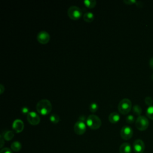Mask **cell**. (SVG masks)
I'll list each match as a JSON object with an SVG mask.
<instances>
[{
  "label": "cell",
  "mask_w": 153,
  "mask_h": 153,
  "mask_svg": "<svg viewBox=\"0 0 153 153\" xmlns=\"http://www.w3.org/2000/svg\"><path fill=\"white\" fill-rule=\"evenodd\" d=\"M22 112L24 114H28L29 113V109L26 107H24L22 109Z\"/></svg>",
  "instance_id": "obj_26"
},
{
  "label": "cell",
  "mask_w": 153,
  "mask_h": 153,
  "mask_svg": "<svg viewBox=\"0 0 153 153\" xmlns=\"http://www.w3.org/2000/svg\"><path fill=\"white\" fill-rule=\"evenodd\" d=\"M68 15L71 19L76 20L81 17L82 12L78 7L74 5L69 7L68 10Z\"/></svg>",
  "instance_id": "obj_4"
},
{
  "label": "cell",
  "mask_w": 153,
  "mask_h": 153,
  "mask_svg": "<svg viewBox=\"0 0 153 153\" xmlns=\"http://www.w3.org/2000/svg\"><path fill=\"white\" fill-rule=\"evenodd\" d=\"M14 136V133L12 131H7L6 132L4 133L3 137L5 140L8 141V140H11L13 138Z\"/></svg>",
  "instance_id": "obj_17"
},
{
  "label": "cell",
  "mask_w": 153,
  "mask_h": 153,
  "mask_svg": "<svg viewBox=\"0 0 153 153\" xmlns=\"http://www.w3.org/2000/svg\"><path fill=\"white\" fill-rule=\"evenodd\" d=\"M125 4H127V5H131L133 4H134V3H137V2L136 1H134V0H127V1H123Z\"/></svg>",
  "instance_id": "obj_25"
},
{
  "label": "cell",
  "mask_w": 153,
  "mask_h": 153,
  "mask_svg": "<svg viewBox=\"0 0 153 153\" xmlns=\"http://www.w3.org/2000/svg\"><path fill=\"white\" fill-rule=\"evenodd\" d=\"M133 132L132 128L128 126H123L120 131V136L121 138L126 140L131 139L133 136Z\"/></svg>",
  "instance_id": "obj_6"
},
{
  "label": "cell",
  "mask_w": 153,
  "mask_h": 153,
  "mask_svg": "<svg viewBox=\"0 0 153 153\" xmlns=\"http://www.w3.org/2000/svg\"><path fill=\"white\" fill-rule=\"evenodd\" d=\"M83 19L84 20V21H85L86 22L88 23H91L94 20V16L93 15V14L91 12H87L85 13L84 16H83Z\"/></svg>",
  "instance_id": "obj_14"
},
{
  "label": "cell",
  "mask_w": 153,
  "mask_h": 153,
  "mask_svg": "<svg viewBox=\"0 0 153 153\" xmlns=\"http://www.w3.org/2000/svg\"><path fill=\"white\" fill-rule=\"evenodd\" d=\"M145 103L148 105L149 106H152V103H153V99L150 96H147L145 97Z\"/></svg>",
  "instance_id": "obj_22"
},
{
  "label": "cell",
  "mask_w": 153,
  "mask_h": 153,
  "mask_svg": "<svg viewBox=\"0 0 153 153\" xmlns=\"http://www.w3.org/2000/svg\"><path fill=\"white\" fill-rule=\"evenodd\" d=\"M11 150L14 152L19 151L22 148V145L19 141H14L11 145Z\"/></svg>",
  "instance_id": "obj_15"
},
{
  "label": "cell",
  "mask_w": 153,
  "mask_h": 153,
  "mask_svg": "<svg viewBox=\"0 0 153 153\" xmlns=\"http://www.w3.org/2000/svg\"><path fill=\"white\" fill-rule=\"evenodd\" d=\"M126 122L128 124H132L134 121V117L132 115H128L126 117Z\"/></svg>",
  "instance_id": "obj_23"
},
{
  "label": "cell",
  "mask_w": 153,
  "mask_h": 153,
  "mask_svg": "<svg viewBox=\"0 0 153 153\" xmlns=\"http://www.w3.org/2000/svg\"><path fill=\"white\" fill-rule=\"evenodd\" d=\"M133 149L136 153H143L145 150V143L141 139H136L133 142Z\"/></svg>",
  "instance_id": "obj_10"
},
{
  "label": "cell",
  "mask_w": 153,
  "mask_h": 153,
  "mask_svg": "<svg viewBox=\"0 0 153 153\" xmlns=\"http://www.w3.org/2000/svg\"><path fill=\"white\" fill-rule=\"evenodd\" d=\"M135 125L139 130L144 131L146 130L149 126V121L146 117L140 115L137 118Z\"/></svg>",
  "instance_id": "obj_5"
},
{
  "label": "cell",
  "mask_w": 153,
  "mask_h": 153,
  "mask_svg": "<svg viewBox=\"0 0 153 153\" xmlns=\"http://www.w3.org/2000/svg\"><path fill=\"white\" fill-rule=\"evenodd\" d=\"M133 112L135 114L139 116H140V114L142 113V108L139 105H135L132 108Z\"/></svg>",
  "instance_id": "obj_18"
},
{
  "label": "cell",
  "mask_w": 153,
  "mask_h": 153,
  "mask_svg": "<svg viewBox=\"0 0 153 153\" xmlns=\"http://www.w3.org/2000/svg\"><path fill=\"white\" fill-rule=\"evenodd\" d=\"M86 125L83 121L78 120L74 125V131L78 135L83 134L86 131Z\"/></svg>",
  "instance_id": "obj_7"
},
{
  "label": "cell",
  "mask_w": 153,
  "mask_h": 153,
  "mask_svg": "<svg viewBox=\"0 0 153 153\" xmlns=\"http://www.w3.org/2000/svg\"><path fill=\"white\" fill-rule=\"evenodd\" d=\"M131 108L132 103L128 99H122L118 105V109L119 112L123 115L127 114L131 111Z\"/></svg>",
  "instance_id": "obj_2"
},
{
  "label": "cell",
  "mask_w": 153,
  "mask_h": 153,
  "mask_svg": "<svg viewBox=\"0 0 153 153\" xmlns=\"http://www.w3.org/2000/svg\"><path fill=\"white\" fill-rule=\"evenodd\" d=\"M149 66L152 69H153V57H152L149 60Z\"/></svg>",
  "instance_id": "obj_27"
},
{
  "label": "cell",
  "mask_w": 153,
  "mask_h": 153,
  "mask_svg": "<svg viewBox=\"0 0 153 153\" xmlns=\"http://www.w3.org/2000/svg\"><path fill=\"white\" fill-rule=\"evenodd\" d=\"M86 124L91 129L96 130L102 125L101 120L96 115H89L86 120Z\"/></svg>",
  "instance_id": "obj_3"
},
{
  "label": "cell",
  "mask_w": 153,
  "mask_h": 153,
  "mask_svg": "<svg viewBox=\"0 0 153 153\" xmlns=\"http://www.w3.org/2000/svg\"><path fill=\"white\" fill-rule=\"evenodd\" d=\"M89 109H90V111L93 112V113H94L96 112L97 109H98V105L97 103H92L91 104H90V107H89Z\"/></svg>",
  "instance_id": "obj_21"
},
{
  "label": "cell",
  "mask_w": 153,
  "mask_h": 153,
  "mask_svg": "<svg viewBox=\"0 0 153 153\" xmlns=\"http://www.w3.org/2000/svg\"><path fill=\"white\" fill-rule=\"evenodd\" d=\"M24 128V124L21 120L17 119L13 123V129L16 133H20Z\"/></svg>",
  "instance_id": "obj_11"
},
{
  "label": "cell",
  "mask_w": 153,
  "mask_h": 153,
  "mask_svg": "<svg viewBox=\"0 0 153 153\" xmlns=\"http://www.w3.org/2000/svg\"><path fill=\"white\" fill-rule=\"evenodd\" d=\"M27 120L28 122L33 126L38 125L40 122L39 116L35 112H30L27 115Z\"/></svg>",
  "instance_id": "obj_8"
},
{
  "label": "cell",
  "mask_w": 153,
  "mask_h": 153,
  "mask_svg": "<svg viewBox=\"0 0 153 153\" xmlns=\"http://www.w3.org/2000/svg\"><path fill=\"white\" fill-rule=\"evenodd\" d=\"M0 153H13V152H12V151L10 148H4L1 150Z\"/></svg>",
  "instance_id": "obj_24"
},
{
  "label": "cell",
  "mask_w": 153,
  "mask_h": 153,
  "mask_svg": "<svg viewBox=\"0 0 153 153\" xmlns=\"http://www.w3.org/2000/svg\"><path fill=\"white\" fill-rule=\"evenodd\" d=\"M36 109L38 112L41 115H47L51 111L52 105L48 100L42 99L37 103Z\"/></svg>",
  "instance_id": "obj_1"
},
{
  "label": "cell",
  "mask_w": 153,
  "mask_h": 153,
  "mask_svg": "<svg viewBox=\"0 0 153 153\" xmlns=\"http://www.w3.org/2000/svg\"><path fill=\"white\" fill-rule=\"evenodd\" d=\"M1 144L0 147L2 148L3 146V145H4V139H3L2 136H1Z\"/></svg>",
  "instance_id": "obj_29"
},
{
  "label": "cell",
  "mask_w": 153,
  "mask_h": 153,
  "mask_svg": "<svg viewBox=\"0 0 153 153\" xmlns=\"http://www.w3.org/2000/svg\"><path fill=\"white\" fill-rule=\"evenodd\" d=\"M84 4L87 7L93 8L96 6V1L94 0H85L84 1Z\"/></svg>",
  "instance_id": "obj_16"
},
{
  "label": "cell",
  "mask_w": 153,
  "mask_h": 153,
  "mask_svg": "<svg viewBox=\"0 0 153 153\" xmlns=\"http://www.w3.org/2000/svg\"><path fill=\"white\" fill-rule=\"evenodd\" d=\"M119 151H120V153H131V145L127 142H124L120 145L119 148Z\"/></svg>",
  "instance_id": "obj_12"
},
{
  "label": "cell",
  "mask_w": 153,
  "mask_h": 153,
  "mask_svg": "<svg viewBox=\"0 0 153 153\" xmlns=\"http://www.w3.org/2000/svg\"><path fill=\"white\" fill-rule=\"evenodd\" d=\"M146 115L149 118L153 120V105L150 106L147 108L146 111Z\"/></svg>",
  "instance_id": "obj_19"
},
{
  "label": "cell",
  "mask_w": 153,
  "mask_h": 153,
  "mask_svg": "<svg viewBox=\"0 0 153 153\" xmlns=\"http://www.w3.org/2000/svg\"><path fill=\"white\" fill-rule=\"evenodd\" d=\"M120 116L116 112L111 113L108 117V120L109 122H111L112 124H115L118 123L120 121Z\"/></svg>",
  "instance_id": "obj_13"
},
{
  "label": "cell",
  "mask_w": 153,
  "mask_h": 153,
  "mask_svg": "<svg viewBox=\"0 0 153 153\" xmlns=\"http://www.w3.org/2000/svg\"><path fill=\"white\" fill-rule=\"evenodd\" d=\"M0 88H1V94H2V93L4 91V90H5V88H4V86L2 85H0Z\"/></svg>",
  "instance_id": "obj_28"
},
{
  "label": "cell",
  "mask_w": 153,
  "mask_h": 153,
  "mask_svg": "<svg viewBox=\"0 0 153 153\" xmlns=\"http://www.w3.org/2000/svg\"><path fill=\"white\" fill-rule=\"evenodd\" d=\"M50 39V35L45 31H41L37 35V40L41 44H47Z\"/></svg>",
  "instance_id": "obj_9"
},
{
  "label": "cell",
  "mask_w": 153,
  "mask_h": 153,
  "mask_svg": "<svg viewBox=\"0 0 153 153\" xmlns=\"http://www.w3.org/2000/svg\"><path fill=\"white\" fill-rule=\"evenodd\" d=\"M50 121L54 124H57L60 121V118L59 116L57 114H53L50 116Z\"/></svg>",
  "instance_id": "obj_20"
}]
</instances>
